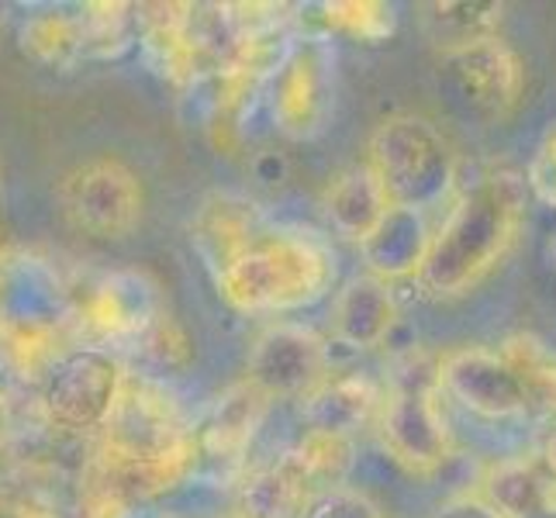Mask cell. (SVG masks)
Listing matches in <instances>:
<instances>
[{"instance_id":"cell-2","label":"cell","mask_w":556,"mask_h":518,"mask_svg":"<svg viewBox=\"0 0 556 518\" xmlns=\"http://www.w3.org/2000/svg\"><path fill=\"white\" fill-rule=\"evenodd\" d=\"M336 253L312 228L266 225L215 277L236 312L270 315L315 304L332 287Z\"/></svg>"},{"instance_id":"cell-30","label":"cell","mask_w":556,"mask_h":518,"mask_svg":"<svg viewBox=\"0 0 556 518\" xmlns=\"http://www.w3.org/2000/svg\"><path fill=\"white\" fill-rule=\"evenodd\" d=\"M529 190L549 207H556V122L543 131L540 146H535V156L529 163Z\"/></svg>"},{"instance_id":"cell-6","label":"cell","mask_w":556,"mask_h":518,"mask_svg":"<svg viewBox=\"0 0 556 518\" xmlns=\"http://www.w3.org/2000/svg\"><path fill=\"white\" fill-rule=\"evenodd\" d=\"M163 315L166 301L160 280L136 266H125L93 280L87 294L73 304L70 321L87 350H108V345H136Z\"/></svg>"},{"instance_id":"cell-32","label":"cell","mask_w":556,"mask_h":518,"mask_svg":"<svg viewBox=\"0 0 556 518\" xmlns=\"http://www.w3.org/2000/svg\"><path fill=\"white\" fill-rule=\"evenodd\" d=\"M540 456H543V464L549 467V473H553V494H549V515H556V429L549 432V439L543 443V450H540Z\"/></svg>"},{"instance_id":"cell-20","label":"cell","mask_w":556,"mask_h":518,"mask_svg":"<svg viewBox=\"0 0 556 518\" xmlns=\"http://www.w3.org/2000/svg\"><path fill=\"white\" fill-rule=\"evenodd\" d=\"M429 242H432V228L426 225V215L388 207V215L377 225V232L359 245V253L370 266V277L397 280L418 274L421 260L429 253Z\"/></svg>"},{"instance_id":"cell-21","label":"cell","mask_w":556,"mask_h":518,"mask_svg":"<svg viewBox=\"0 0 556 518\" xmlns=\"http://www.w3.org/2000/svg\"><path fill=\"white\" fill-rule=\"evenodd\" d=\"M315 491L298 473L291 456L283 453L274 467L249 473L239 488V505L232 508L242 518H301L304 505Z\"/></svg>"},{"instance_id":"cell-29","label":"cell","mask_w":556,"mask_h":518,"mask_svg":"<svg viewBox=\"0 0 556 518\" xmlns=\"http://www.w3.org/2000/svg\"><path fill=\"white\" fill-rule=\"evenodd\" d=\"M301 518H383L377 502L353 488H329L308 497Z\"/></svg>"},{"instance_id":"cell-22","label":"cell","mask_w":556,"mask_h":518,"mask_svg":"<svg viewBox=\"0 0 556 518\" xmlns=\"http://www.w3.org/2000/svg\"><path fill=\"white\" fill-rule=\"evenodd\" d=\"M505 22V4L497 0H446L426 8V31L443 55H456L477 42L497 38Z\"/></svg>"},{"instance_id":"cell-18","label":"cell","mask_w":556,"mask_h":518,"mask_svg":"<svg viewBox=\"0 0 556 518\" xmlns=\"http://www.w3.org/2000/svg\"><path fill=\"white\" fill-rule=\"evenodd\" d=\"M301 401H304V421H308L312 432L353 439L370 418H377L383 397L370 377L346 374V377L321 380L318 388Z\"/></svg>"},{"instance_id":"cell-24","label":"cell","mask_w":556,"mask_h":518,"mask_svg":"<svg viewBox=\"0 0 556 518\" xmlns=\"http://www.w3.org/2000/svg\"><path fill=\"white\" fill-rule=\"evenodd\" d=\"M22 49L35 63L52 70H70L84 60V35L80 17L66 11H42L31 14L22 25Z\"/></svg>"},{"instance_id":"cell-8","label":"cell","mask_w":556,"mask_h":518,"mask_svg":"<svg viewBox=\"0 0 556 518\" xmlns=\"http://www.w3.org/2000/svg\"><path fill=\"white\" fill-rule=\"evenodd\" d=\"M377 435L388 456L408 473H432L443 467L453 439L443 412H439L435 383L412 380L394 388L388 401H380Z\"/></svg>"},{"instance_id":"cell-10","label":"cell","mask_w":556,"mask_h":518,"mask_svg":"<svg viewBox=\"0 0 556 518\" xmlns=\"http://www.w3.org/2000/svg\"><path fill=\"white\" fill-rule=\"evenodd\" d=\"M435 391L450 394L459 408L481 418H519L529 412L519 374L502 350L484 345H459L439 359Z\"/></svg>"},{"instance_id":"cell-19","label":"cell","mask_w":556,"mask_h":518,"mask_svg":"<svg viewBox=\"0 0 556 518\" xmlns=\"http://www.w3.org/2000/svg\"><path fill=\"white\" fill-rule=\"evenodd\" d=\"M388 207L391 204L383 198V190L367 163L342 169L329 184V190H325V218H329L332 232L356 245H363L377 232Z\"/></svg>"},{"instance_id":"cell-14","label":"cell","mask_w":556,"mask_h":518,"mask_svg":"<svg viewBox=\"0 0 556 518\" xmlns=\"http://www.w3.org/2000/svg\"><path fill=\"white\" fill-rule=\"evenodd\" d=\"M270 412V397L256 391L253 383H232L211 401L207 415L194 432L198 456L215 459V464H239L245 450L253 446V435Z\"/></svg>"},{"instance_id":"cell-3","label":"cell","mask_w":556,"mask_h":518,"mask_svg":"<svg viewBox=\"0 0 556 518\" xmlns=\"http://www.w3.org/2000/svg\"><path fill=\"white\" fill-rule=\"evenodd\" d=\"M367 166L391 207L426 215L450 198L456 184V156L446 136L421 114L383 118L367 146Z\"/></svg>"},{"instance_id":"cell-31","label":"cell","mask_w":556,"mask_h":518,"mask_svg":"<svg viewBox=\"0 0 556 518\" xmlns=\"http://www.w3.org/2000/svg\"><path fill=\"white\" fill-rule=\"evenodd\" d=\"M439 518H497V515L473 494V497H459V502L446 505Z\"/></svg>"},{"instance_id":"cell-15","label":"cell","mask_w":556,"mask_h":518,"mask_svg":"<svg viewBox=\"0 0 556 518\" xmlns=\"http://www.w3.org/2000/svg\"><path fill=\"white\" fill-rule=\"evenodd\" d=\"M332 336L350 350H377L397 325V301L388 280L356 274L332 298Z\"/></svg>"},{"instance_id":"cell-4","label":"cell","mask_w":556,"mask_h":518,"mask_svg":"<svg viewBox=\"0 0 556 518\" xmlns=\"http://www.w3.org/2000/svg\"><path fill=\"white\" fill-rule=\"evenodd\" d=\"M104 453L125 464H174L198 459L194 429L187 426L177 394L163 380L125 370L104 418Z\"/></svg>"},{"instance_id":"cell-25","label":"cell","mask_w":556,"mask_h":518,"mask_svg":"<svg viewBox=\"0 0 556 518\" xmlns=\"http://www.w3.org/2000/svg\"><path fill=\"white\" fill-rule=\"evenodd\" d=\"M287 456H291V464L304 481H308V488L318 494L329 488H342V481H346L353 467V439L308 432Z\"/></svg>"},{"instance_id":"cell-9","label":"cell","mask_w":556,"mask_h":518,"mask_svg":"<svg viewBox=\"0 0 556 518\" xmlns=\"http://www.w3.org/2000/svg\"><path fill=\"white\" fill-rule=\"evenodd\" d=\"M125 367L108 350H73L52 363L42 405L49 421L70 432L101 429L114 405Z\"/></svg>"},{"instance_id":"cell-12","label":"cell","mask_w":556,"mask_h":518,"mask_svg":"<svg viewBox=\"0 0 556 518\" xmlns=\"http://www.w3.org/2000/svg\"><path fill=\"white\" fill-rule=\"evenodd\" d=\"M70 318L73 301L55 270L31 256L4 263V270H0V321L11 329L14 342L46 339Z\"/></svg>"},{"instance_id":"cell-28","label":"cell","mask_w":556,"mask_h":518,"mask_svg":"<svg viewBox=\"0 0 556 518\" xmlns=\"http://www.w3.org/2000/svg\"><path fill=\"white\" fill-rule=\"evenodd\" d=\"M136 350H142L152 363H156L160 370H180L190 363V353H194V345H190L187 332L180 325L169 318V312L152 325V329L136 342Z\"/></svg>"},{"instance_id":"cell-11","label":"cell","mask_w":556,"mask_h":518,"mask_svg":"<svg viewBox=\"0 0 556 518\" xmlns=\"http://www.w3.org/2000/svg\"><path fill=\"white\" fill-rule=\"evenodd\" d=\"M245 380L270 401L308 397L329 380V350L304 325H270L249 350Z\"/></svg>"},{"instance_id":"cell-26","label":"cell","mask_w":556,"mask_h":518,"mask_svg":"<svg viewBox=\"0 0 556 518\" xmlns=\"http://www.w3.org/2000/svg\"><path fill=\"white\" fill-rule=\"evenodd\" d=\"M76 17L84 35V60H118L136 42L131 4H84Z\"/></svg>"},{"instance_id":"cell-27","label":"cell","mask_w":556,"mask_h":518,"mask_svg":"<svg viewBox=\"0 0 556 518\" xmlns=\"http://www.w3.org/2000/svg\"><path fill=\"white\" fill-rule=\"evenodd\" d=\"M325 22H329V28L356 38V42L377 46L394 35L397 14L380 0H336V4H325Z\"/></svg>"},{"instance_id":"cell-23","label":"cell","mask_w":556,"mask_h":518,"mask_svg":"<svg viewBox=\"0 0 556 518\" xmlns=\"http://www.w3.org/2000/svg\"><path fill=\"white\" fill-rule=\"evenodd\" d=\"M502 356L522 380L526 408L556 426V350H549L543 339L522 332L502 345Z\"/></svg>"},{"instance_id":"cell-1","label":"cell","mask_w":556,"mask_h":518,"mask_svg":"<svg viewBox=\"0 0 556 518\" xmlns=\"http://www.w3.org/2000/svg\"><path fill=\"white\" fill-rule=\"evenodd\" d=\"M526 225V180L519 173H481L456 194L446 222L432 232L418 266L421 291L435 301L470 294L519 245Z\"/></svg>"},{"instance_id":"cell-5","label":"cell","mask_w":556,"mask_h":518,"mask_svg":"<svg viewBox=\"0 0 556 518\" xmlns=\"http://www.w3.org/2000/svg\"><path fill=\"white\" fill-rule=\"evenodd\" d=\"M270 114L280 136L318 139L336 111V46L329 35H298L283 63L266 80Z\"/></svg>"},{"instance_id":"cell-7","label":"cell","mask_w":556,"mask_h":518,"mask_svg":"<svg viewBox=\"0 0 556 518\" xmlns=\"http://www.w3.org/2000/svg\"><path fill=\"white\" fill-rule=\"evenodd\" d=\"M63 218L93 239H125L142 222V180L122 160H90L73 166L55 190Z\"/></svg>"},{"instance_id":"cell-33","label":"cell","mask_w":556,"mask_h":518,"mask_svg":"<svg viewBox=\"0 0 556 518\" xmlns=\"http://www.w3.org/2000/svg\"><path fill=\"white\" fill-rule=\"evenodd\" d=\"M225 518H242V515H236V511H228V515H225Z\"/></svg>"},{"instance_id":"cell-16","label":"cell","mask_w":556,"mask_h":518,"mask_svg":"<svg viewBox=\"0 0 556 518\" xmlns=\"http://www.w3.org/2000/svg\"><path fill=\"white\" fill-rule=\"evenodd\" d=\"M266 225L270 222L263 218V211L253 201L239 194H211L198 207L194 225H190V242L211 266V274L218 277Z\"/></svg>"},{"instance_id":"cell-17","label":"cell","mask_w":556,"mask_h":518,"mask_svg":"<svg viewBox=\"0 0 556 518\" xmlns=\"http://www.w3.org/2000/svg\"><path fill=\"white\" fill-rule=\"evenodd\" d=\"M549 494H553V473L540 453L511 456L488 467V473L481 477V491H477V497L497 518L549 515Z\"/></svg>"},{"instance_id":"cell-13","label":"cell","mask_w":556,"mask_h":518,"mask_svg":"<svg viewBox=\"0 0 556 518\" xmlns=\"http://www.w3.org/2000/svg\"><path fill=\"white\" fill-rule=\"evenodd\" d=\"M446 60L453 63L464 98L488 122H505L519 108L526 90V66L522 55L505 38H488V42H477L464 52L446 55Z\"/></svg>"}]
</instances>
